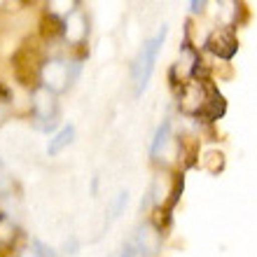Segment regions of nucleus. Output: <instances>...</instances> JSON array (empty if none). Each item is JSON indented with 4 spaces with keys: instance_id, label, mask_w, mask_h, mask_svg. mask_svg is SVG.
Masks as SVG:
<instances>
[{
    "instance_id": "nucleus-1",
    "label": "nucleus",
    "mask_w": 257,
    "mask_h": 257,
    "mask_svg": "<svg viewBox=\"0 0 257 257\" xmlns=\"http://www.w3.org/2000/svg\"><path fill=\"white\" fill-rule=\"evenodd\" d=\"M217 96V89L206 84L203 80H187L180 87V96H178V105L185 115H201L206 117L210 103Z\"/></svg>"
},
{
    "instance_id": "nucleus-2",
    "label": "nucleus",
    "mask_w": 257,
    "mask_h": 257,
    "mask_svg": "<svg viewBox=\"0 0 257 257\" xmlns=\"http://www.w3.org/2000/svg\"><path fill=\"white\" fill-rule=\"evenodd\" d=\"M166 33H169V28L162 26V31H159L152 40L145 42L143 49L138 52V56H136L134 70H131V75H134V84H136V96H141L143 91H145V87H148L150 75H152V70H155L157 54H159V49H162Z\"/></svg>"
},
{
    "instance_id": "nucleus-3",
    "label": "nucleus",
    "mask_w": 257,
    "mask_h": 257,
    "mask_svg": "<svg viewBox=\"0 0 257 257\" xmlns=\"http://www.w3.org/2000/svg\"><path fill=\"white\" fill-rule=\"evenodd\" d=\"M42 80H45V89H49L52 94H59L73 80L70 66L63 61H47L42 68Z\"/></svg>"
},
{
    "instance_id": "nucleus-4",
    "label": "nucleus",
    "mask_w": 257,
    "mask_h": 257,
    "mask_svg": "<svg viewBox=\"0 0 257 257\" xmlns=\"http://www.w3.org/2000/svg\"><path fill=\"white\" fill-rule=\"evenodd\" d=\"M206 47H208V52L220 56V59H231V56L236 54V47H238L236 35H234L231 28H215V31L208 35Z\"/></svg>"
},
{
    "instance_id": "nucleus-5",
    "label": "nucleus",
    "mask_w": 257,
    "mask_h": 257,
    "mask_svg": "<svg viewBox=\"0 0 257 257\" xmlns=\"http://www.w3.org/2000/svg\"><path fill=\"white\" fill-rule=\"evenodd\" d=\"M33 112H35V117H38L40 122H45L47 126H52V124H54L56 96L52 94L49 89H45V87L35 89V94H33Z\"/></svg>"
},
{
    "instance_id": "nucleus-6",
    "label": "nucleus",
    "mask_w": 257,
    "mask_h": 257,
    "mask_svg": "<svg viewBox=\"0 0 257 257\" xmlns=\"http://www.w3.org/2000/svg\"><path fill=\"white\" fill-rule=\"evenodd\" d=\"M73 138H75V126L73 124H66V126L59 131V134L54 136V138H49V145H47V152L52 157L54 155H59L61 150H66L70 143H73Z\"/></svg>"
},
{
    "instance_id": "nucleus-7",
    "label": "nucleus",
    "mask_w": 257,
    "mask_h": 257,
    "mask_svg": "<svg viewBox=\"0 0 257 257\" xmlns=\"http://www.w3.org/2000/svg\"><path fill=\"white\" fill-rule=\"evenodd\" d=\"M63 33L68 35V40L73 42H80L84 35H87V26H84V19H82L80 14L75 12L70 19L63 21Z\"/></svg>"
},
{
    "instance_id": "nucleus-8",
    "label": "nucleus",
    "mask_w": 257,
    "mask_h": 257,
    "mask_svg": "<svg viewBox=\"0 0 257 257\" xmlns=\"http://www.w3.org/2000/svg\"><path fill=\"white\" fill-rule=\"evenodd\" d=\"M169 134H171V122L169 119H164L162 126L157 128V134H155V141H152V148H150V155L157 157L159 155V150L166 145V141H169Z\"/></svg>"
},
{
    "instance_id": "nucleus-9",
    "label": "nucleus",
    "mask_w": 257,
    "mask_h": 257,
    "mask_svg": "<svg viewBox=\"0 0 257 257\" xmlns=\"http://www.w3.org/2000/svg\"><path fill=\"white\" fill-rule=\"evenodd\" d=\"M12 238H14V227L10 224V220L5 215H0V243L7 245Z\"/></svg>"
},
{
    "instance_id": "nucleus-10",
    "label": "nucleus",
    "mask_w": 257,
    "mask_h": 257,
    "mask_svg": "<svg viewBox=\"0 0 257 257\" xmlns=\"http://www.w3.org/2000/svg\"><path fill=\"white\" fill-rule=\"evenodd\" d=\"M126 201H128V194H126V192H119V196H117V201H115V206H112V213H110V215H112V217L119 215V210L126 206Z\"/></svg>"
},
{
    "instance_id": "nucleus-11",
    "label": "nucleus",
    "mask_w": 257,
    "mask_h": 257,
    "mask_svg": "<svg viewBox=\"0 0 257 257\" xmlns=\"http://www.w3.org/2000/svg\"><path fill=\"white\" fill-rule=\"evenodd\" d=\"M35 250L40 252V257H56L54 252H52V248H47L45 243H40V241H35V245H33Z\"/></svg>"
},
{
    "instance_id": "nucleus-12",
    "label": "nucleus",
    "mask_w": 257,
    "mask_h": 257,
    "mask_svg": "<svg viewBox=\"0 0 257 257\" xmlns=\"http://www.w3.org/2000/svg\"><path fill=\"white\" fill-rule=\"evenodd\" d=\"M119 257H138V252H136L134 245H126V248L122 250V255H119Z\"/></svg>"
},
{
    "instance_id": "nucleus-13",
    "label": "nucleus",
    "mask_w": 257,
    "mask_h": 257,
    "mask_svg": "<svg viewBox=\"0 0 257 257\" xmlns=\"http://www.w3.org/2000/svg\"><path fill=\"white\" fill-rule=\"evenodd\" d=\"M21 257H40V252L35 250V248H26V250L21 252Z\"/></svg>"
},
{
    "instance_id": "nucleus-14",
    "label": "nucleus",
    "mask_w": 257,
    "mask_h": 257,
    "mask_svg": "<svg viewBox=\"0 0 257 257\" xmlns=\"http://www.w3.org/2000/svg\"><path fill=\"white\" fill-rule=\"evenodd\" d=\"M203 7H206V3H192V12H201Z\"/></svg>"
},
{
    "instance_id": "nucleus-15",
    "label": "nucleus",
    "mask_w": 257,
    "mask_h": 257,
    "mask_svg": "<svg viewBox=\"0 0 257 257\" xmlns=\"http://www.w3.org/2000/svg\"><path fill=\"white\" fill-rule=\"evenodd\" d=\"M5 98H7V91H5L3 87H0V101H5Z\"/></svg>"
}]
</instances>
